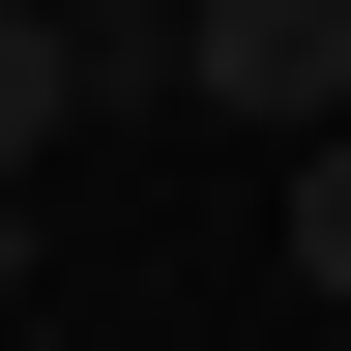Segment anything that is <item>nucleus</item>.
<instances>
[{
  "mask_svg": "<svg viewBox=\"0 0 351 351\" xmlns=\"http://www.w3.org/2000/svg\"><path fill=\"white\" fill-rule=\"evenodd\" d=\"M176 88L263 117V147H322V117H351V0H176Z\"/></svg>",
  "mask_w": 351,
  "mask_h": 351,
  "instance_id": "1",
  "label": "nucleus"
},
{
  "mask_svg": "<svg viewBox=\"0 0 351 351\" xmlns=\"http://www.w3.org/2000/svg\"><path fill=\"white\" fill-rule=\"evenodd\" d=\"M117 88H176V29H147V0H0V176L59 147V117H117Z\"/></svg>",
  "mask_w": 351,
  "mask_h": 351,
  "instance_id": "2",
  "label": "nucleus"
},
{
  "mask_svg": "<svg viewBox=\"0 0 351 351\" xmlns=\"http://www.w3.org/2000/svg\"><path fill=\"white\" fill-rule=\"evenodd\" d=\"M293 293H322V322H351V117H322V147H293Z\"/></svg>",
  "mask_w": 351,
  "mask_h": 351,
  "instance_id": "3",
  "label": "nucleus"
},
{
  "mask_svg": "<svg viewBox=\"0 0 351 351\" xmlns=\"http://www.w3.org/2000/svg\"><path fill=\"white\" fill-rule=\"evenodd\" d=\"M0 293H29V176H0Z\"/></svg>",
  "mask_w": 351,
  "mask_h": 351,
  "instance_id": "4",
  "label": "nucleus"
}]
</instances>
